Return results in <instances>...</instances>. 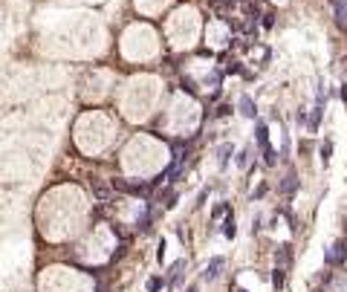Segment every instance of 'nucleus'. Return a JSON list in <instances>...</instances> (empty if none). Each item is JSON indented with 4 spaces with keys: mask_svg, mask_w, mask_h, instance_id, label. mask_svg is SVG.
<instances>
[{
    "mask_svg": "<svg viewBox=\"0 0 347 292\" xmlns=\"http://www.w3.org/2000/svg\"><path fill=\"white\" fill-rule=\"evenodd\" d=\"M347 255V249H344V243H333L330 249H327V263H339L341 258Z\"/></svg>",
    "mask_w": 347,
    "mask_h": 292,
    "instance_id": "nucleus-1",
    "label": "nucleus"
},
{
    "mask_svg": "<svg viewBox=\"0 0 347 292\" xmlns=\"http://www.w3.org/2000/svg\"><path fill=\"white\" fill-rule=\"evenodd\" d=\"M240 110L249 116V119H255V105H252V98H240Z\"/></svg>",
    "mask_w": 347,
    "mask_h": 292,
    "instance_id": "nucleus-2",
    "label": "nucleus"
},
{
    "mask_svg": "<svg viewBox=\"0 0 347 292\" xmlns=\"http://www.w3.org/2000/svg\"><path fill=\"white\" fill-rule=\"evenodd\" d=\"M232 151H234L232 145H223V151H220V154H223V156H220V168H226V162H229V154H232Z\"/></svg>",
    "mask_w": 347,
    "mask_h": 292,
    "instance_id": "nucleus-3",
    "label": "nucleus"
},
{
    "mask_svg": "<svg viewBox=\"0 0 347 292\" xmlns=\"http://www.w3.org/2000/svg\"><path fill=\"white\" fill-rule=\"evenodd\" d=\"M217 266H223V260H211L209 272H206V278H209V281H211V278H214V275H217Z\"/></svg>",
    "mask_w": 347,
    "mask_h": 292,
    "instance_id": "nucleus-4",
    "label": "nucleus"
},
{
    "mask_svg": "<svg viewBox=\"0 0 347 292\" xmlns=\"http://www.w3.org/2000/svg\"><path fill=\"white\" fill-rule=\"evenodd\" d=\"M159 286H162V281H159V278H154V281H148V289H151V292H156Z\"/></svg>",
    "mask_w": 347,
    "mask_h": 292,
    "instance_id": "nucleus-5",
    "label": "nucleus"
}]
</instances>
